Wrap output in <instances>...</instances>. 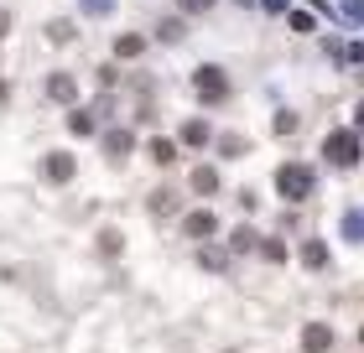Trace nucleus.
<instances>
[{"label": "nucleus", "instance_id": "obj_1", "mask_svg": "<svg viewBox=\"0 0 364 353\" xmlns=\"http://www.w3.org/2000/svg\"><path fill=\"white\" fill-rule=\"evenodd\" d=\"M312 182H318V177H312L307 161H287L276 172V192L287 197V203H302V197H312Z\"/></svg>", "mask_w": 364, "mask_h": 353}, {"label": "nucleus", "instance_id": "obj_2", "mask_svg": "<svg viewBox=\"0 0 364 353\" xmlns=\"http://www.w3.org/2000/svg\"><path fill=\"white\" fill-rule=\"evenodd\" d=\"M193 94L203 99V104H224L229 94H235V83H229L224 68H213V63H203V68L193 73Z\"/></svg>", "mask_w": 364, "mask_h": 353}, {"label": "nucleus", "instance_id": "obj_3", "mask_svg": "<svg viewBox=\"0 0 364 353\" xmlns=\"http://www.w3.org/2000/svg\"><path fill=\"white\" fill-rule=\"evenodd\" d=\"M323 156H328V166H359L364 146H359L354 130H333V136L323 141Z\"/></svg>", "mask_w": 364, "mask_h": 353}, {"label": "nucleus", "instance_id": "obj_4", "mask_svg": "<svg viewBox=\"0 0 364 353\" xmlns=\"http://www.w3.org/2000/svg\"><path fill=\"white\" fill-rule=\"evenodd\" d=\"M42 177L53 182V188H63V182L78 177V161L68 156V151H53V156H42Z\"/></svg>", "mask_w": 364, "mask_h": 353}, {"label": "nucleus", "instance_id": "obj_5", "mask_svg": "<svg viewBox=\"0 0 364 353\" xmlns=\"http://www.w3.org/2000/svg\"><path fill=\"white\" fill-rule=\"evenodd\" d=\"M182 229H188V239H213V229H219V218H213L208 208H193L188 218H182Z\"/></svg>", "mask_w": 364, "mask_h": 353}, {"label": "nucleus", "instance_id": "obj_6", "mask_svg": "<svg viewBox=\"0 0 364 353\" xmlns=\"http://www.w3.org/2000/svg\"><path fill=\"white\" fill-rule=\"evenodd\" d=\"M302 348L307 353H328V348H333V327H328V322H307L302 327Z\"/></svg>", "mask_w": 364, "mask_h": 353}, {"label": "nucleus", "instance_id": "obj_7", "mask_svg": "<svg viewBox=\"0 0 364 353\" xmlns=\"http://www.w3.org/2000/svg\"><path fill=\"white\" fill-rule=\"evenodd\" d=\"M47 99H58V104H73V99H78L73 73H53V78H47Z\"/></svg>", "mask_w": 364, "mask_h": 353}, {"label": "nucleus", "instance_id": "obj_8", "mask_svg": "<svg viewBox=\"0 0 364 353\" xmlns=\"http://www.w3.org/2000/svg\"><path fill=\"white\" fill-rule=\"evenodd\" d=\"M302 265H307V271H328V244L323 239H307L302 244Z\"/></svg>", "mask_w": 364, "mask_h": 353}, {"label": "nucleus", "instance_id": "obj_9", "mask_svg": "<svg viewBox=\"0 0 364 353\" xmlns=\"http://www.w3.org/2000/svg\"><path fill=\"white\" fill-rule=\"evenodd\" d=\"M343 239H349V244H364V208H349V213H343Z\"/></svg>", "mask_w": 364, "mask_h": 353}, {"label": "nucleus", "instance_id": "obj_10", "mask_svg": "<svg viewBox=\"0 0 364 353\" xmlns=\"http://www.w3.org/2000/svg\"><path fill=\"white\" fill-rule=\"evenodd\" d=\"M141 53H146V37H136V31H125V37L114 42V58H125V63H130V58H141Z\"/></svg>", "mask_w": 364, "mask_h": 353}, {"label": "nucleus", "instance_id": "obj_11", "mask_svg": "<svg viewBox=\"0 0 364 353\" xmlns=\"http://www.w3.org/2000/svg\"><path fill=\"white\" fill-rule=\"evenodd\" d=\"M105 151H109V161H125V156H130V130H109Z\"/></svg>", "mask_w": 364, "mask_h": 353}, {"label": "nucleus", "instance_id": "obj_12", "mask_svg": "<svg viewBox=\"0 0 364 353\" xmlns=\"http://www.w3.org/2000/svg\"><path fill=\"white\" fill-rule=\"evenodd\" d=\"M193 192H219V172H213V166H198V172H193Z\"/></svg>", "mask_w": 364, "mask_h": 353}, {"label": "nucleus", "instance_id": "obj_13", "mask_svg": "<svg viewBox=\"0 0 364 353\" xmlns=\"http://www.w3.org/2000/svg\"><path fill=\"white\" fill-rule=\"evenodd\" d=\"M208 136H213L208 120H188V125H182V146H203Z\"/></svg>", "mask_w": 364, "mask_h": 353}, {"label": "nucleus", "instance_id": "obj_14", "mask_svg": "<svg viewBox=\"0 0 364 353\" xmlns=\"http://www.w3.org/2000/svg\"><path fill=\"white\" fill-rule=\"evenodd\" d=\"M255 249H260V260H271V265L287 260V244H281V239H255Z\"/></svg>", "mask_w": 364, "mask_h": 353}, {"label": "nucleus", "instance_id": "obj_15", "mask_svg": "<svg viewBox=\"0 0 364 353\" xmlns=\"http://www.w3.org/2000/svg\"><path fill=\"white\" fill-rule=\"evenodd\" d=\"M120 234H114V229H105V234H99V249H105V255H120Z\"/></svg>", "mask_w": 364, "mask_h": 353}, {"label": "nucleus", "instance_id": "obj_16", "mask_svg": "<svg viewBox=\"0 0 364 353\" xmlns=\"http://www.w3.org/2000/svg\"><path fill=\"white\" fill-rule=\"evenodd\" d=\"M343 21H354V26L364 21V0H343Z\"/></svg>", "mask_w": 364, "mask_h": 353}, {"label": "nucleus", "instance_id": "obj_17", "mask_svg": "<svg viewBox=\"0 0 364 353\" xmlns=\"http://www.w3.org/2000/svg\"><path fill=\"white\" fill-rule=\"evenodd\" d=\"M47 37H53V42H73V26L68 21H53V26H47Z\"/></svg>", "mask_w": 364, "mask_h": 353}, {"label": "nucleus", "instance_id": "obj_18", "mask_svg": "<svg viewBox=\"0 0 364 353\" xmlns=\"http://www.w3.org/2000/svg\"><path fill=\"white\" fill-rule=\"evenodd\" d=\"M291 130H296V114H276V136H281V141H287V136H291Z\"/></svg>", "mask_w": 364, "mask_h": 353}, {"label": "nucleus", "instance_id": "obj_19", "mask_svg": "<svg viewBox=\"0 0 364 353\" xmlns=\"http://www.w3.org/2000/svg\"><path fill=\"white\" fill-rule=\"evenodd\" d=\"M84 11H89V16H109L114 0H84Z\"/></svg>", "mask_w": 364, "mask_h": 353}, {"label": "nucleus", "instance_id": "obj_20", "mask_svg": "<svg viewBox=\"0 0 364 353\" xmlns=\"http://www.w3.org/2000/svg\"><path fill=\"white\" fill-rule=\"evenodd\" d=\"M89 130H94V120H89L84 109H78V114H73V136H89Z\"/></svg>", "mask_w": 364, "mask_h": 353}, {"label": "nucleus", "instance_id": "obj_21", "mask_svg": "<svg viewBox=\"0 0 364 353\" xmlns=\"http://www.w3.org/2000/svg\"><path fill=\"white\" fill-rule=\"evenodd\" d=\"M198 260H203L208 271H224V255H219V249H203V255H198Z\"/></svg>", "mask_w": 364, "mask_h": 353}, {"label": "nucleus", "instance_id": "obj_22", "mask_svg": "<svg viewBox=\"0 0 364 353\" xmlns=\"http://www.w3.org/2000/svg\"><path fill=\"white\" fill-rule=\"evenodd\" d=\"M172 203H177L172 192H156V197H151V208H156V213H172Z\"/></svg>", "mask_w": 364, "mask_h": 353}, {"label": "nucleus", "instance_id": "obj_23", "mask_svg": "<svg viewBox=\"0 0 364 353\" xmlns=\"http://www.w3.org/2000/svg\"><path fill=\"white\" fill-rule=\"evenodd\" d=\"M177 6H182V11H208L213 0H177Z\"/></svg>", "mask_w": 364, "mask_h": 353}, {"label": "nucleus", "instance_id": "obj_24", "mask_svg": "<svg viewBox=\"0 0 364 353\" xmlns=\"http://www.w3.org/2000/svg\"><path fill=\"white\" fill-rule=\"evenodd\" d=\"M354 130H359V136H364V99H359V104H354Z\"/></svg>", "mask_w": 364, "mask_h": 353}, {"label": "nucleus", "instance_id": "obj_25", "mask_svg": "<svg viewBox=\"0 0 364 353\" xmlns=\"http://www.w3.org/2000/svg\"><path fill=\"white\" fill-rule=\"evenodd\" d=\"M6 31H11V11H0V37H6Z\"/></svg>", "mask_w": 364, "mask_h": 353}, {"label": "nucleus", "instance_id": "obj_26", "mask_svg": "<svg viewBox=\"0 0 364 353\" xmlns=\"http://www.w3.org/2000/svg\"><path fill=\"white\" fill-rule=\"evenodd\" d=\"M266 11H287V0H266Z\"/></svg>", "mask_w": 364, "mask_h": 353}, {"label": "nucleus", "instance_id": "obj_27", "mask_svg": "<svg viewBox=\"0 0 364 353\" xmlns=\"http://www.w3.org/2000/svg\"><path fill=\"white\" fill-rule=\"evenodd\" d=\"M359 343H364V332H359Z\"/></svg>", "mask_w": 364, "mask_h": 353}]
</instances>
